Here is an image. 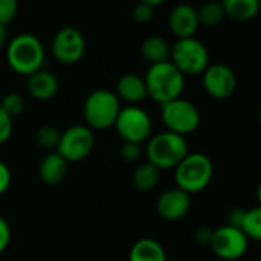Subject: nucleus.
Segmentation results:
<instances>
[{"instance_id": "nucleus-1", "label": "nucleus", "mask_w": 261, "mask_h": 261, "mask_svg": "<svg viewBox=\"0 0 261 261\" xmlns=\"http://www.w3.org/2000/svg\"><path fill=\"white\" fill-rule=\"evenodd\" d=\"M44 46L41 40L31 32H21L12 37L6 44V60L9 67L23 76H29L43 69Z\"/></svg>"}, {"instance_id": "nucleus-2", "label": "nucleus", "mask_w": 261, "mask_h": 261, "mask_svg": "<svg viewBox=\"0 0 261 261\" xmlns=\"http://www.w3.org/2000/svg\"><path fill=\"white\" fill-rule=\"evenodd\" d=\"M144 81L148 98L161 106L180 98L185 89V76L171 61L150 64Z\"/></svg>"}, {"instance_id": "nucleus-3", "label": "nucleus", "mask_w": 261, "mask_h": 261, "mask_svg": "<svg viewBox=\"0 0 261 261\" xmlns=\"http://www.w3.org/2000/svg\"><path fill=\"white\" fill-rule=\"evenodd\" d=\"M188 153L190 147L187 138L168 130L151 135L145 145L147 162H150L161 171L176 168Z\"/></svg>"}, {"instance_id": "nucleus-4", "label": "nucleus", "mask_w": 261, "mask_h": 261, "mask_svg": "<svg viewBox=\"0 0 261 261\" xmlns=\"http://www.w3.org/2000/svg\"><path fill=\"white\" fill-rule=\"evenodd\" d=\"M214 165L205 153H188L174 168L176 187L188 193L203 191L213 180Z\"/></svg>"}, {"instance_id": "nucleus-5", "label": "nucleus", "mask_w": 261, "mask_h": 261, "mask_svg": "<svg viewBox=\"0 0 261 261\" xmlns=\"http://www.w3.org/2000/svg\"><path fill=\"white\" fill-rule=\"evenodd\" d=\"M121 101L110 89L90 92L83 106V116L90 130H107L115 125L121 110Z\"/></svg>"}, {"instance_id": "nucleus-6", "label": "nucleus", "mask_w": 261, "mask_h": 261, "mask_svg": "<svg viewBox=\"0 0 261 261\" xmlns=\"http://www.w3.org/2000/svg\"><path fill=\"white\" fill-rule=\"evenodd\" d=\"M170 61L184 76H194L203 73L210 66V52L205 43L196 37L177 38L171 44Z\"/></svg>"}, {"instance_id": "nucleus-7", "label": "nucleus", "mask_w": 261, "mask_h": 261, "mask_svg": "<svg viewBox=\"0 0 261 261\" xmlns=\"http://www.w3.org/2000/svg\"><path fill=\"white\" fill-rule=\"evenodd\" d=\"M161 118L167 130L187 138L200 125L202 116L197 106L187 98H176L161 106Z\"/></svg>"}, {"instance_id": "nucleus-8", "label": "nucleus", "mask_w": 261, "mask_h": 261, "mask_svg": "<svg viewBox=\"0 0 261 261\" xmlns=\"http://www.w3.org/2000/svg\"><path fill=\"white\" fill-rule=\"evenodd\" d=\"M113 127L124 142L139 145L147 142L153 132V122L148 112L139 106L121 107Z\"/></svg>"}, {"instance_id": "nucleus-9", "label": "nucleus", "mask_w": 261, "mask_h": 261, "mask_svg": "<svg viewBox=\"0 0 261 261\" xmlns=\"http://www.w3.org/2000/svg\"><path fill=\"white\" fill-rule=\"evenodd\" d=\"M95 147V135L86 124H75L61 132L57 153L69 164L84 161Z\"/></svg>"}, {"instance_id": "nucleus-10", "label": "nucleus", "mask_w": 261, "mask_h": 261, "mask_svg": "<svg viewBox=\"0 0 261 261\" xmlns=\"http://www.w3.org/2000/svg\"><path fill=\"white\" fill-rule=\"evenodd\" d=\"M211 251L216 257L225 261L240 260L249 248V239L231 225L219 226L213 229V237L210 243Z\"/></svg>"}, {"instance_id": "nucleus-11", "label": "nucleus", "mask_w": 261, "mask_h": 261, "mask_svg": "<svg viewBox=\"0 0 261 261\" xmlns=\"http://www.w3.org/2000/svg\"><path fill=\"white\" fill-rule=\"evenodd\" d=\"M50 50L55 60L61 64H75L86 52V38L80 29L64 26L55 32L50 43Z\"/></svg>"}, {"instance_id": "nucleus-12", "label": "nucleus", "mask_w": 261, "mask_h": 261, "mask_svg": "<svg viewBox=\"0 0 261 261\" xmlns=\"http://www.w3.org/2000/svg\"><path fill=\"white\" fill-rule=\"evenodd\" d=\"M205 92L214 99H228L237 90L236 72L223 63H210L202 73Z\"/></svg>"}, {"instance_id": "nucleus-13", "label": "nucleus", "mask_w": 261, "mask_h": 261, "mask_svg": "<svg viewBox=\"0 0 261 261\" xmlns=\"http://www.w3.org/2000/svg\"><path fill=\"white\" fill-rule=\"evenodd\" d=\"M190 208L191 196L177 187L164 191L156 202V211L159 217L167 222H177L184 219L188 214Z\"/></svg>"}, {"instance_id": "nucleus-14", "label": "nucleus", "mask_w": 261, "mask_h": 261, "mask_svg": "<svg viewBox=\"0 0 261 261\" xmlns=\"http://www.w3.org/2000/svg\"><path fill=\"white\" fill-rule=\"evenodd\" d=\"M168 26L170 31L177 38H190L194 37L199 29V17L197 9L188 3L176 5L168 15Z\"/></svg>"}, {"instance_id": "nucleus-15", "label": "nucleus", "mask_w": 261, "mask_h": 261, "mask_svg": "<svg viewBox=\"0 0 261 261\" xmlns=\"http://www.w3.org/2000/svg\"><path fill=\"white\" fill-rule=\"evenodd\" d=\"M116 96L125 101L127 106H138L148 98L144 76L138 73H124L116 83Z\"/></svg>"}, {"instance_id": "nucleus-16", "label": "nucleus", "mask_w": 261, "mask_h": 261, "mask_svg": "<svg viewBox=\"0 0 261 261\" xmlns=\"http://www.w3.org/2000/svg\"><path fill=\"white\" fill-rule=\"evenodd\" d=\"M26 86H28L29 95L34 99H37V101H50L57 95L60 83H58V78L52 72L40 69L35 73L28 76Z\"/></svg>"}, {"instance_id": "nucleus-17", "label": "nucleus", "mask_w": 261, "mask_h": 261, "mask_svg": "<svg viewBox=\"0 0 261 261\" xmlns=\"http://www.w3.org/2000/svg\"><path fill=\"white\" fill-rule=\"evenodd\" d=\"M67 167L69 164L57 151H49L40 162L38 176L46 185L55 187V185H60L66 179Z\"/></svg>"}, {"instance_id": "nucleus-18", "label": "nucleus", "mask_w": 261, "mask_h": 261, "mask_svg": "<svg viewBox=\"0 0 261 261\" xmlns=\"http://www.w3.org/2000/svg\"><path fill=\"white\" fill-rule=\"evenodd\" d=\"M128 261H167V252L158 240L144 237L133 243Z\"/></svg>"}, {"instance_id": "nucleus-19", "label": "nucleus", "mask_w": 261, "mask_h": 261, "mask_svg": "<svg viewBox=\"0 0 261 261\" xmlns=\"http://www.w3.org/2000/svg\"><path fill=\"white\" fill-rule=\"evenodd\" d=\"M170 50L171 46L161 35H150L141 44V55L150 64L170 61Z\"/></svg>"}, {"instance_id": "nucleus-20", "label": "nucleus", "mask_w": 261, "mask_h": 261, "mask_svg": "<svg viewBox=\"0 0 261 261\" xmlns=\"http://www.w3.org/2000/svg\"><path fill=\"white\" fill-rule=\"evenodd\" d=\"M222 5L225 9V15L239 21L252 20L260 11L258 0H223Z\"/></svg>"}, {"instance_id": "nucleus-21", "label": "nucleus", "mask_w": 261, "mask_h": 261, "mask_svg": "<svg viewBox=\"0 0 261 261\" xmlns=\"http://www.w3.org/2000/svg\"><path fill=\"white\" fill-rule=\"evenodd\" d=\"M161 180V170L151 165L150 162H144L136 167L132 176V184L138 191L147 193L158 187Z\"/></svg>"}, {"instance_id": "nucleus-22", "label": "nucleus", "mask_w": 261, "mask_h": 261, "mask_svg": "<svg viewBox=\"0 0 261 261\" xmlns=\"http://www.w3.org/2000/svg\"><path fill=\"white\" fill-rule=\"evenodd\" d=\"M199 24L205 28H216L225 20V9L222 2H206L197 9Z\"/></svg>"}, {"instance_id": "nucleus-23", "label": "nucleus", "mask_w": 261, "mask_h": 261, "mask_svg": "<svg viewBox=\"0 0 261 261\" xmlns=\"http://www.w3.org/2000/svg\"><path fill=\"white\" fill-rule=\"evenodd\" d=\"M240 231L249 239L258 242L261 239V208L254 206L251 210H245V216L240 225Z\"/></svg>"}, {"instance_id": "nucleus-24", "label": "nucleus", "mask_w": 261, "mask_h": 261, "mask_svg": "<svg viewBox=\"0 0 261 261\" xmlns=\"http://www.w3.org/2000/svg\"><path fill=\"white\" fill-rule=\"evenodd\" d=\"M60 135L61 132L54 127V125H41L37 132H35V142L38 147L47 150L49 151H55L60 142Z\"/></svg>"}, {"instance_id": "nucleus-25", "label": "nucleus", "mask_w": 261, "mask_h": 261, "mask_svg": "<svg viewBox=\"0 0 261 261\" xmlns=\"http://www.w3.org/2000/svg\"><path fill=\"white\" fill-rule=\"evenodd\" d=\"M0 109L6 115H9L11 118L21 115L23 110H24V98H23V95H20L17 92H9V93L3 95L2 99H0Z\"/></svg>"}, {"instance_id": "nucleus-26", "label": "nucleus", "mask_w": 261, "mask_h": 261, "mask_svg": "<svg viewBox=\"0 0 261 261\" xmlns=\"http://www.w3.org/2000/svg\"><path fill=\"white\" fill-rule=\"evenodd\" d=\"M18 14V3L15 0H0V23H11Z\"/></svg>"}, {"instance_id": "nucleus-27", "label": "nucleus", "mask_w": 261, "mask_h": 261, "mask_svg": "<svg viewBox=\"0 0 261 261\" xmlns=\"http://www.w3.org/2000/svg\"><path fill=\"white\" fill-rule=\"evenodd\" d=\"M154 15V9L144 0L141 3H138L133 9V18L138 23H148Z\"/></svg>"}, {"instance_id": "nucleus-28", "label": "nucleus", "mask_w": 261, "mask_h": 261, "mask_svg": "<svg viewBox=\"0 0 261 261\" xmlns=\"http://www.w3.org/2000/svg\"><path fill=\"white\" fill-rule=\"evenodd\" d=\"M142 154V150H141V145L139 144H132V142H124L122 147H121V158L132 164V162H136Z\"/></svg>"}, {"instance_id": "nucleus-29", "label": "nucleus", "mask_w": 261, "mask_h": 261, "mask_svg": "<svg viewBox=\"0 0 261 261\" xmlns=\"http://www.w3.org/2000/svg\"><path fill=\"white\" fill-rule=\"evenodd\" d=\"M12 118L0 109V145L5 144L12 135Z\"/></svg>"}, {"instance_id": "nucleus-30", "label": "nucleus", "mask_w": 261, "mask_h": 261, "mask_svg": "<svg viewBox=\"0 0 261 261\" xmlns=\"http://www.w3.org/2000/svg\"><path fill=\"white\" fill-rule=\"evenodd\" d=\"M11 180H12V174L9 167L3 161H0V196L8 191V188L11 187Z\"/></svg>"}, {"instance_id": "nucleus-31", "label": "nucleus", "mask_w": 261, "mask_h": 261, "mask_svg": "<svg viewBox=\"0 0 261 261\" xmlns=\"http://www.w3.org/2000/svg\"><path fill=\"white\" fill-rule=\"evenodd\" d=\"M11 242V228L8 222L0 216V254L6 251Z\"/></svg>"}, {"instance_id": "nucleus-32", "label": "nucleus", "mask_w": 261, "mask_h": 261, "mask_svg": "<svg viewBox=\"0 0 261 261\" xmlns=\"http://www.w3.org/2000/svg\"><path fill=\"white\" fill-rule=\"evenodd\" d=\"M211 237H213V229L208 228V226H200L196 229L194 232V240L197 245H202V246H210L211 243Z\"/></svg>"}, {"instance_id": "nucleus-33", "label": "nucleus", "mask_w": 261, "mask_h": 261, "mask_svg": "<svg viewBox=\"0 0 261 261\" xmlns=\"http://www.w3.org/2000/svg\"><path fill=\"white\" fill-rule=\"evenodd\" d=\"M5 41H6V26L0 23V49L5 46Z\"/></svg>"}]
</instances>
